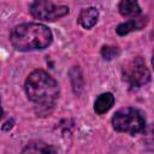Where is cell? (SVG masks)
<instances>
[{"mask_svg":"<svg viewBox=\"0 0 154 154\" xmlns=\"http://www.w3.org/2000/svg\"><path fill=\"white\" fill-rule=\"evenodd\" d=\"M112 125L119 132L135 135L144 130L146 119L140 109L134 107H125L116 112L112 118Z\"/></svg>","mask_w":154,"mask_h":154,"instance_id":"cell-3","label":"cell"},{"mask_svg":"<svg viewBox=\"0 0 154 154\" xmlns=\"http://www.w3.org/2000/svg\"><path fill=\"white\" fill-rule=\"evenodd\" d=\"M26 96L40 106H53L59 96L58 82L43 70L32 71L24 84Z\"/></svg>","mask_w":154,"mask_h":154,"instance_id":"cell-2","label":"cell"},{"mask_svg":"<svg viewBox=\"0 0 154 154\" xmlns=\"http://www.w3.org/2000/svg\"><path fill=\"white\" fill-rule=\"evenodd\" d=\"M22 154H58V150L42 141H31L22 150Z\"/></svg>","mask_w":154,"mask_h":154,"instance_id":"cell-6","label":"cell"},{"mask_svg":"<svg viewBox=\"0 0 154 154\" xmlns=\"http://www.w3.org/2000/svg\"><path fill=\"white\" fill-rule=\"evenodd\" d=\"M97 18H99L97 8H95V7H87V8H83L81 11L79 17H78V22H79V24L84 29H90V28H93L96 24Z\"/></svg>","mask_w":154,"mask_h":154,"instance_id":"cell-8","label":"cell"},{"mask_svg":"<svg viewBox=\"0 0 154 154\" xmlns=\"http://www.w3.org/2000/svg\"><path fill=\"white\" fill-rule=\"evenodd\" d=\"M123 77L131 88H140L149 82L150 72L143 58L136 57L123 66Z\"/></svg>","mask_w":154,"mask_h":154,"instance_id":"cell-4","label":"cell"},{"mask_svg":"<svg viewBox=\"0 0 154 154\" xmlns=\"http://www.w3.org/2000/svg\"><path fill=\"white\" fill-rule=\"evenodd\" d=\"M119 12L124 17H136L141 13V8L136 1H130V0H123L119 2Z\"/></svg>","mask_w":154,"mask_h":154,"instance_id":"cell-10","label":"cell"},{"mask_svg":"<svg viewBox=\"0 0 154 154\" xmlns=\"http://www.w3.org/2000/svg\"><path fill=\"white\" fill-rule=\"evenodd\" d=\"M2 114H4V111H2V108H1V102H0V118L2 117Z\"/></svg>","mask_w":154,"mask_h":154,"instance_id":"cell-12","label":"cell"},{"mask_svg":"<svg viewBox=\"0 0 154 154\" xmlns=\"http://www.w3.org/2000/svg\"><path fill=\"white\" fill-rule=\"evenodd\" d=\"M114 103V96L112 93H103L101 94L94 103V111L97 114H103L107 111L111 109V107Z\"/></svg>","mask_w":154,"mask_h":154,"instance_id":"cell-9","label":"cell"},{"mask_svg":"<svg viewBox=\"0 0 154 154\" xmlns=\"http://www.w3.org/2000/svg\"><path fill=\"white\" fill-rule=\"evenodd\" d=\"M29 11L31 16L40 20L52 22L57 20L69 13V7L64 5H58L52 1H34L29 5Z\"/></svg>","mask_w":154,"mask_h":154,"instance_id":"cell-5","label":"cell"},{"mask_svg":"<svg viewBox=\"0 0 154 154\" xmlns=\"http://www.w3.org/2000/svg\"><path fill=\"white\" fill-rule=\"evenodd\" d=\"M52 31L40 23H24L17 25L10 35V41L17 51L28 52L45 49L52 43Z\"/></svg>","mask_w":154,"mask_h":154,"instance_id":"cell-1","label":"cell"},{"mask_svg":"<svg viewBox=\"0 0 154 154\" xmlns=\"http://www.w3.org/2000/svg\"><path fill=\"white\" fill-rule=\"evenodd\" d=\"M147 24V17H136V18H131L130 20L122 23L117 26L116 31L118 35L124 36L134 30H141L144 25Z\"/></svg>","mask_w":154,"mask_h":154,"instance_id":"cell-7","label":"cell"},{"mask_svg":"<svg viewBox=\"0 0 154 154\" xmlns=\"http://www.w3.org/2000/svg\"><path fill=\"white\" fill-rule=\"evenodd\" d=\"M101 54L105 59L107 60H111L113 59L116 55L119 54V49L117 47H111V46H103L102 49H101Z\"/></svg>","mask_w":154,"mask_h":154,"instance_id":"cell-11","label":"cell"}]
</instances>
